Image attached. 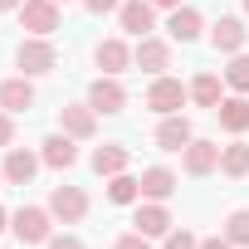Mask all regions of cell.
<instances>
[{"label": "cell", "mask_w": 249, "mask_h": 249, "mask_svg": "<svg viewBox=\"0 0 249 249\" xmlns=\"http://www.w3.org/2000/svg\"><path fill=\"white\" fill-rule=\"evenodd\" d=\"M15 64H20L25 78H39V73H49V69L59 64V49H54L44 35H30V39L15 49Z\"/></svg>", "instance_id": "obj_1"}, {"label": "cell", "mask_w": 249, "mask_h": 249, "mask_svg": "<svg viewBox=\"0 0 249 249\" xmlns=\"http://www.w3.org/2000/svg\"><path fill=\"white\" fill-rule=\"evenodd\" d=\"M244 15H249V0H244Z\"/></svg>", "instance_id": "obj_36"}, {"label": "cell", "mask_w": 249, "mask_h": 249, "mask_svg": "<svg viewBox=\"0 0 249 249\" xmlns=\"http://www.w3.org/2000/svg\"><path fill=\"white\" fill-rule=\"evenodd\" d=\"M132 225H137L147 239H157V234H171V210H166L161 200H147V205H137Z\"/></svg>", "instance_id": "obj_15"}, {"label": "cell", "mask_w": 249, "mask_h": 249, "mask_svg": "<svg viewBox=\"0 0 249 249\" xmlns=\"http://www.w3.org/2000/svg\"><path fill=\"white\" fill-rule=\"evenodd\" d=\"M112 249H152V239H147L142 230H132V234H122V239H117Z\"/></svg>", "instance_id": "obj_28"}, {"label": "cell", "mask_w": 249, "mask_h": 249, "mask_svg": "<svg viewBox=\"0 0 249 249\" xmlns=\"http://www.w3.org/2000/svg\"><path fill=\"white\" fill-rule=\"evenodd\" d=\"M78 137H69V132H54V137H44V166H54V171H69L73 161H78V147H73Z\"/></svg>", "instance_id": "obj_14"}, {"label": "cell", "mask_w": 249, "mask_h": 249, "mask_svg": "<svg viewBox=\"0 0 249 249\" xmlns=\"http://www.w3.org/2000/svg\"><path fill=\"white\" fill-rule=\"evenodd\" d=\"M215 117H220V127L234 132V137L249 132V98H244V93H239V98H225V103L215 107Z\"/></svg>", "instance_id": "obj_19"}, {"label": "cell", "mask_w": 249, "mask_h": 249, "mask_svg": "<svg viewBox=\"0 0 249 249\" xmlns=\"http://www.w3.org/2000/svg\"><path fill=\"white\" fill-rule=\"evenodd\" d=\"M117 20H122V30H127V35L147 39V35H152V25H157V5H152V0H122Z\"/></svg>", "instance_id": "obj_7"}, {"label": "cell", "mask_w": 249, "mask_h": 249, "mask_svg": "<svg viewBox=\"0 0 249 249\" xmlns=\"http://www.w3.org/2000/svg\"><path fill=\"white\" fill-rule=\"evenodd\" d=\"M88 107H93V112H103V117L127 107V88L117 83V73H103V78H93V83H88Z\"/></svg>", "instance_id": "obj_4"}, {"label": "cell", "mask_w": 249, "mask_h": 249, "mask_svg": "<svg viewBox=\"0 0 249 249\" xmlns=\"http://www.w3.org/2000/svg\"><path fill=\"white\" fill-rule=\"evenodd\" d=\"M93 15H107V10H122V0H83Z\"/></svg>", "instance_id": "obj_31"}, {"label": "cell", "mask_w": 249, "mask_h": 249, "mask_svg": "<svg viewBox=\"0 0 249 249\" xmlns=\"http://www.w3.org/2000/svg\"><path fill=\"white\" fill-rule=\"evenodd\" d=\"M44 249H83V239H78V234H49Z\"/></svg>", "instance_id": "obj_29"}, {"label": "cell", "mask_w": 249, "mask_h": 249, "mask_svg": "<svg viewBox=\"0 0 249 249\" xmlns=\"http://www.w3.org/2000/svg\"><path fill=\"white\" fill-rule=\"evenodd\" d=\"M191 98H196L200 107H210V112H215V107L225 103V93H220V78H215V73H196V83H191Z\"/></svg>", "instance_id": "obj_24"}, {"label": "cell", "mask_w": 249, "mask_h": 249, "mask_svg": "<svg viewBox=\"0 0 249 249\" xmlns=\"http://www.w3.org/2000/svg\"><path fill=\"white\" fill-rule=\"evenodd\" d=\"M54 5H64V0H54Z\"/></svg>", "instance_id": "obj_38"}, {"label": "cell", "mask_w": 249, "mask_h": 249, "mask_svg": "<svg viewBox=\"0 0 249 249\" xmlns=\"http://www.w3.org/2000/svg\"><path fill=\"white\" fill-rule=\"evenodd\" d=\"M49 210H39V205H20L15 215H10V230H15V239L20 244H49Z\"/></svg>", "instance_id": "obj_3"}, {"label": "cell", "mask_w": 249, "mask_h": 249, "mask_svg": "<svg viewBox=\"0 0 249 249\" xmlns=\"http://www.w3.org/2000/svg\"><path fill=\"white\" fill-rule=\"evenodd\" d=\"M225 239L239 244V249H249V210H230V220H225Z\"/></svg>", "instance_id": "obj_26"}, {"label": "cell", "mask_w": 249, "mask_h": 249, "mask_svg": "<svg viewBox=\"0 0 249 249\" xmlns=\"http://www.w3.org/2000/svg\"><path fill=\"white\" fill-rule=\"evenodd\" d=\"M244 39H249V30H244V20H239V15H225V20L210 30L215 54H239V49H244Z\"/></svg>", "instance_id": "obj_12"}, {"label": "cell", "mask_w": 249, "mask_h": 249, "mask_svg": "<svg viewBox=\"0 0 249 249\" xmlns=\"http://www.w3.org/2000/svg\"><path fill=\"white\" fill-rule=\"evenodd\" d=\"M25 5V0H0V10H20Z\"/></svg>", "instance_id": "obj_33"}, {"label": "cell", "mask_w": 249, "mask_h": 249, "mask_svg": "<svg viewBox=\"0 0 249 249\" xmlns=\"http://www.w3.org/2000/svg\"><path fill=\"white\" fill-rule=\"evenodd\" d=\"M181 166H186V176H210V171H220V147L196 137V142L181 152Z\"/></svg>", "instance_id": "obj_10"}, {"label": "cell", "mask_w": 249, "mask_h": 249, "mask_svg": "<svg viewBox=\"0 0 249 249\" xmlns=\"http://www.w3.org/2000/svg\"><path fill=\"white\" fill-rule=\"evenodd\" d=\"M5 225H10V215H5V210H0V230H5Z\"/></svg>", "instance_id": "obj_35"}, {"label": "cell", "mask_w": 249, "mask_h": 249, "mask_svg": "<svg viewBox=\"0 0 249 249\" xmlns=\"http://www.w3.org/2000/svg\"><path fill=\"white\" fill-rule=\"evenodd\" d=\"M132 64L137 69H147V73H161V69H171V44L166 39H137V49H132Z\"/></svg>", "instance_id": "obj_13"}, {"label": "cell", "mask_w": 249, "mask_h": 249, "mask_svg": "<svg viewBox=\"0 0 249 249\" xmlns=\"http://www.w3.org/2000/svg\"><path fill=\"white\" fill-rule=\"evenodd\" d=\"M49 215L64 220V225H78V220L88 215V196H83L78 186H54V196H49Z\"/></svg>", "instance_id": "obj_5"}, {"label": "cell", "mask_w": 249, "mask_h": 249, "mask_svg": "<svg viewBox=\"0 0 249 249\" xmlns=\"http://www.w3.org/2000/svg\"><path fill=\"white\" fill-rule=\"evenodd\" d=\"M225 83L234 93H249V54H230V69H225Z\"/></svg>", "instance_id": "obj_25"}, {"label": "cell", "mask_w": 249, "mask_h": 249, "mask_svg": "<svg viewBox=\"0 0 249 249\" xmlns=\"http://www.w3.org/2000/svg\"><path fill=\"white\" fill-rule=\"evenodd\" d=\"M137 181H142V196H147V200H171V196H176V176H171L166 166H147Z\"/></svg>", "instance_id": "obj_20"}, {"label": "cell", "mask_w": 249, "mask_h": 249, "mask_svg": "<svg viewBox=\"0 0 249 249\" xmlns=\"http://www.w3.org/2000/svg\"><path fill=\"white\" fill-rule=\"evenodd\" d=\"M166 249H200V239H196L191 230H171V234H166Z\"/></svg>", "instance_id": "obj_27"}, {"label": "cell", "mask_w": 249, "mask_h": 249, "mask_svg": "<svg viewBox=\"0 0 249 249\" xmlns=\"http://www.w3.org/2000/svg\"><path fill=\"white\" fill-rule=\"evenodd\" d=\"M186 98H191V88H186L181 78H166V73H157V83L147 88V107H152V112H161V117L181 112V107H186Z\"/></svg>", "instance_id": "obj_2"}, {"label": "cell", "mask_w": 249, "mask_h": 249, "mask_svg": "<svg viewBox=\"0 0 249 249\" xmlns=\"http://www.w3.org/2000/svg\"><path fill=\"white\" fill-rule=\"evenodd\" d=\"M0 181H5V171H0Z\"/></svg>", "instance_id": "obj_37"}, {"label": "cell", "mask_w": 249, "mask_h": 249, "mask_svg": "<svg viewBox=\"0 0 249 249\" xmlns=\"http://www.w3.org/2000/svg\"><path fill=\"white\" fill-rule=\"evenodd\" d=\"M0 107H5V112H30L35 107V83L25 73L10 78V83H0Z\"/></svg>", "instance_id": "obj_18"}, {"label": "cell", "mask_w": 249, "mask_h": 249, "mask_svg": "<svg viewBox=\"0 0 249 249\" xmlns=\"http://www.w3.org/2000/svg\"><path fill=\"white\" fill-rule=\"evenodd\" d=\"M200 249H234V244H230L225 234H215V239H200Z\"/></svg>", "instance_id": "obj_32"}, {"label": "cell", "mask_w": 249, "mask_h": 249, "mask_svg": "<svg viewBox=\"0 0 249 249\" xmlns=\"http://www.w3.org/2000/svg\"><path fill=\"white\" fill-rule=\"evenodd\" d=\"M152 5H161V10H176V5H181V0H152Z\"/></svg>", "instance_id": "obj_34"}, {"label": "cell", "mask_w": 249, "mask_h": 249, "mask_svg": "<svg viewBox=\"0 0 249 249\" xmlns=\"http://www.w3.org/2000/svg\"><path fill=\"white\" fill-rule=\"evenodd\" d=\"M191 142H196V132H191V117H181V112L161 117V127H157V147H161V152H186Z\"/></svg>", "instance_id": "obj_9"}, {"label": "cell", "mask_w": 249, "mask_h": 249, "mask_svg": "<svg viewBox=\"0 0 249 249\" xmlns=\"http://www.w3.org/2000/svg\"><path fill=\"white\" fill-rule=\"evenodd\" d=\"M127 147H117V142H103L98 152H93V171L98 176H122V171H127Z\"/></svg>", "instance_id": "obj_21"}, {"label": "cell", "mask_w": 249, "mask_h": 249, "mask_svg": "<svg viewBox=\"0 0 249 249\" xmlns=\"http://www.w3.org/2000/svg\"><path fill=\"white\" fill-rule=\"evenodd\" d=\"M93 64L103 69V73H122L132 64V49L122 44V39H98V49H93Z\"/></svg>", "instance_id": "obj_17"}, {"label": "cell", "mask_w": 249, "mask_h": 249, "mask_svg": "<svg viewBox=\"0 0 249 249\" xmlns=\"http://www.w3.org/2000/svg\"><path fill=\"white\" fill-rule=\"evenodd\" d=\"M59 127H64L69 137H78V142H83V137H93V132H98V112H93L88 103H64V107H59Z\"/></svg>", "instance_id": "obj_8"}, {"label": "cell", "mask_w": 249, "mask_h": 249, "mask_svg": "<svg viewBox=\"0 0 249 249\" xmlns=\"http://www.w3.org/2000/svg\"><path fill=\"white\" fill-rule=\"evenodd\" d=\"M166 30H171V39H176V44H191V39H200L205 20H200V10L176 5V10H171V20H166Z\"/></svg>", "instance_id": "obj_16"}, {"label": "cell", "mask_w": 249, "mask_h": 249, "mask_svg": "<svg viewBox=\"0 0 249 249\" xmlns=\"http://www.w3.org/2000/svg\"><path fill=\"white\" fill-rule=\"evenodd\" d=\"M39 161H44V157H35V152H25V147H10V152H5V166H0V171H5V181H10V186H30V181H35V171H39Z\"/></svg>", "instance_id": "obj_11"}, {"label": "cell", "mask_w": 249, "mask_h": 249, "mask_svg": "<svg viewBox=\"0 0 249 249\" xmlns=\"http://www.w3.org/2000/svg\"><path fill=\"white\" fill-rule=\"evenodd\" d=\"M107 200H112V205H137V200H142V181L127 176V171H122V176H107Z\"/></svg>", "instance_id": "obj_22"}, {"label": "cell", "mask_w": 249, "mask_h": 249, "mask_svg": "<svg viewBox=\"0 0 249 249\" xmlns=\"http://www.w3.org/2000/svg\"><path fill=\"white\" fill-rule=\"evenodd\" d=\"M15 142V122H10V112L0 107V147H10Z\"/></svg>", "instance_id": "obj_30"}, {"label": "cell", "mask_w": 249, "mask_h": 249, "mask_svg": "<svg viewBox=\"0 0 249 249\" xmlns=\"http://www.w3.org/2000/svg\"><path fill=\"white\" fill-rule=\"evenodd\" d=\"M20 25L30 30V35H54L59 30V5H54V0H25V5H20Z\"/></svg>", "instance_id": "obj_6"}, {"label": "cell", "mask_w": 249, "mask_h": 249, "mask_svg": "<svg viewBox=\"0 0 249 249\" xmlns=\"http://www.w3.org/2000/svg\"><path fill=\"white\" fill-rule=\"evenodd\" d=\"M220 171L225 176H249V142H230V147H220Z\"/></svg>", "instance_id": "obj_23"}]
</instances>
